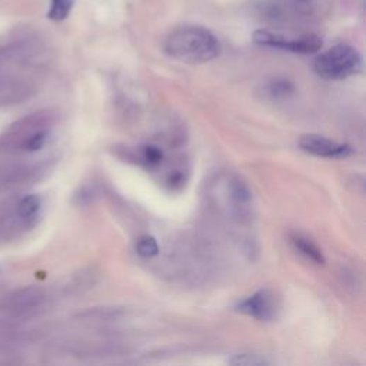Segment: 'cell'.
<instances>
[{"instance_id":"obj_15","label":"cell","mask_w":366,"mask_h":366,"mask_svg":"<svg viewBox=\"0 0 366 366\" xmlns=\"http://www.w3.org/2000/svg\"><path fill=\"white\" fill-rule=\"evenodd\" d=\"M281 3L296 12H308L315 3V0H281Z\"/></svg>"},{"instance_id":"obj_11","label":"cell","mask_w":366,"mask_h":366,"mask_svg":"<svg viewBox=\"0 0 366 366\" xmlns=\"http://www.w3.org/2000/svg\"><path fill=\"white\" fill-rule=\"evenodd\" d=\"M73 6H75V0H51V9L48 17L55 21H62L71 15Z\"/></svg>"},{"instance_id":"obj_1","label":"cell","mask_w":366,"mask_h":366,"mask_svg":"<svg viewBox=\"0 0 366 366\" xmlns=\"http://www.w3.org/2000/svg\"><path fill=\"white\" fill-rule=\"evenodd\" d=\"M166 53L183 63L202 64L220 56L219 39L202 26H180L169 33L165 42Z\"/></svg>"},{"instance_id":"obj_6","label":"cell","mask_w":366,"mask_h":366,"mask_svg":"<svg viewBox=\"0 0 366 366\" xmlns=\"http://www.w3.org/2000/svg\"><path fill=\"white\" fill-rule=\"evenodd\" d=\"M46 301V295L43 290L36 288H28L16 292L13 296H10V306L16 312H32L42 308V305Z\"/></svg>"},{"instance_id":"obj_4","label":"cell","mask_w":366,"mask_h":366,"mask_svg":"<svg viewBox=\"0 0 366 366\" xmlns=\"http://www.w3.org/2000/svg\"><path fill=\"white\" fill-rule=\"evenodd\" d=\"M279 308V299L269 289H261L252 293L236 305L238 312L258 320H265V322L277 317Z\"/></svg>"},{"instance_id":"obj_13","label":"cell","mask_w":366,"mask_h":366,"mask_svg":"<svg viewBox=\"0 0 366 366\" xmlns=\"http://www.w3.org/2000/svg\"><path fill=\"white\" fill-rule=\"evenodd\" d=\"M137 255L143 259H152L159 255V245L153 236H142L136 243Z\"/></svg>"},{"instance_id":"obj_3","label":"cell","mask_w":366,"mask_h":366,"mask_svg":"<svg viewBox=\"0 0 366 366\" xmlns=\"http://www.w3.org/2000/svg\"><path fill=\"white\" fill-rule=\"evenodd\" d=\"M254 42L270 49L286 51L297 55H313L322 49V39L316 35H305L301 37H286L269 31H258L254 33Z\"/></svg>"},{"instance_id":"obj_9","label":"cell","mask_w":366,"mask_h":366,"mask_svg":"<svg viewBox=\"0 0 366 366\" xmlns=\"http://www.w3.org/2000/svg\"><path fill=\"white\" fill-rule=\"evenodd\" d=\"M42 209V199L37 195H28L17 204V216L26 225H32Z\"/></svg>"},{"instance_id":"obj_10","label":"cell","mask_w":366,"mask_h":366,"mask_svg":"<svg viewBox=\"0 0 366 366\" xmlns=\"http://www.w3.org/2000/svg\"><path fill=\"white\" fill-rule=\"evenodd\" d=\"M295 86L292 85L290 80L288 79H272L268 86H266V94L273 99V101H284L288 99L289 96L293 95Z\"/></svg>"},{"instance_id":"obj_2","label":"cell","mask_w":366,"mask_h":366,"mask_svg":"<svg viewBox=\"0 0 366 366\" xmlns=\"http://www.w3.org/2000/svg\"><path fill=\"white\" fill-rule=\"evenodd\" d=\"M363 67L360 53L349 44H338L320 53L313 62L315 73L326 80H343L358 75Z\"/></svg>"},{"instance_id":"obj_14","label":"cell","mask_w":366,"mask_h":366,"mask_svg":"<svg viewBox=\"0 0 366 366\" xmlns=\"http://www.w3.org/2000/svg\"><path fill=\"white\" fill-rule=\"evenodd\" d=\"M229 363L235 365V366H263V365H269V362L265 358H261L259 355H249V354L235 355L231 360H229Z\"/></svg>"},{"instance_id":"obj_5","label":"cell","mask_w":366,"mask_h":366,"mask_svg":"<svg viewBox=\"0 0 366 366\" xmlns=\"http://www.w3.org/2000/svg\"><path fill=\"white\" fill-rule=\"evenodd\" d=\"M297 145L305 153L325 159H345L354 153V149L349 145L332 141L329 137L315 133L301 136Z\"/></svg>"},{"instance_id":"obj_7","label":"cell","mask_w":366,"mask_h":366,"mask_svg":"<svg viewBox=\"0 0 366 366\" xmlns=\"http://www.w3.org/2000/svg\"><path fill=\"white\" fill-rule=\"evenodd\" d=\"M290 242L293 247L299 252L301 255H304L306 259L316 265H324L326 262L324 252L320 249L311 238L302 235V234H292L290 235Z\"/></svg>"},{"instance_id":"obj_8","label":"cell","mask_w":366,"mask_h":366,"mask_svg":"<svg viewBox=\"0 0 366 366\" xmlns=\"http://www.w3.org/2000/svg\"><path fill=\"white\" fill-rule=\"evenodd\" d=\"M134 159L139 162V165L152 171L162 166L165 160V153L156 145H145L137 149Z\"/></svg>"},{"instance_id":"obj_12","label":"cell","mask_w":366,"mask_h":366,"mask_svg":"<svg viewBox=\"0 0 366 366\" xmlns=\"http://www.w3.org/2000/svg\"><path fill=\"white\" fill-rule=\"evenodd\" d=\"M49 136H51L49 129H39L33 132L29 137H26V141L23 142V149L26 152H37L48 143Z\"/></svg>"}]
</instances>
